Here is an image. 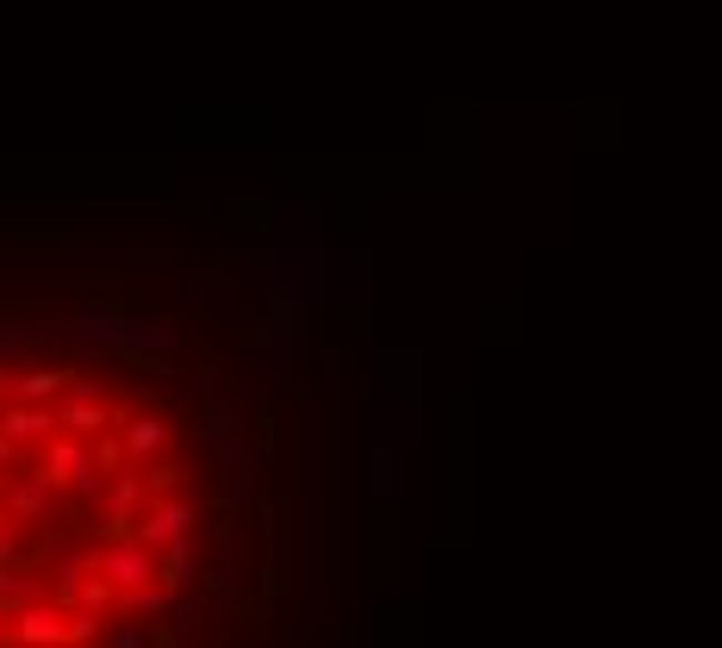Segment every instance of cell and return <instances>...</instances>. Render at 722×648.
<instances>
[{
  "label": "cell",
  "mask_w": 722,
  "mask_h": 648,
  "mask_svg": "<svg viewBox=\"0 0 722 648\" xmlns=\"http://www.w3.org/2000/svg\"><path fill=\"white\" fill-rule=\"evenodd\" d=\"M76 387V368H19L13 393L7 399H32V406H57V399Z\"/></svg>",
  "instance_id": "cell-3"
},
{
  "label": "cell",
  "mask_w": 722,
  "mask_h": 648,
  "mask_svg": "<svg viewBox=\"0 0 722 648\" xmlns=\"http://www.w3.org/2000/svg\"><path fill=\"white\" fill-rule=\"evenodd\" d=\"M169 437H174V430H169V411H162V406L126 418V443H131V456H138V461H157L162 449H169Z\"/></svg>",
  "instance_id": "cell-4"
},
{
  "label": "cell",
  "mask_w": 722,
  "mask_h": 648,
  "mask_svg": "<svg viewBox=\"0 0 722 648\" xmlns=\"http://www.w3.org/2000/svg\"><path fill=\"white\" fill-rule=\"evenodd\" d=\"M150 349L169 356V331L162 325H131V356H150Z\"/></svg>",
  "instance_id": "cell-5"
},
{
  "label": "cell",
  "mask_w": 722,
  "mask_h": 648,
  "mask_svg": "<svg viewBox=\"0 0 722 648\" xmlns=\"http://www.w3.org/2000/svg\"><path fill=\"white\" fill-rule=\"evenodd\" d=\"M0 430L13 437V443H50L57 437V406H32V399H7L0 406Z\"/></svg>",
  "instance_id": "cell-2"
},
{
  "label": "cell",
  "mask_w": 722,
  "mask_h": 648,
  "mask_svg": "<svg viewBox=\"0 0 722 648\" xmlns=\"http://www.w3.org/2000/svg\"><path fill=\"white\" fill-rule=\"evenodd\" d=\"M57 425L76 430V437H107V430H119L126 418L100 399V387L88 375H76V387H69L63 399H57Z\"/></svg>",
  "instance_id": "cell-1"
}]
</instances>
